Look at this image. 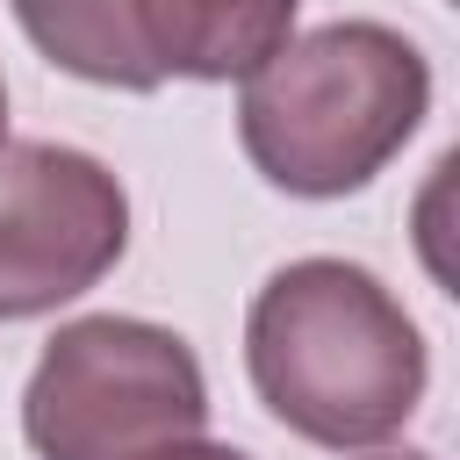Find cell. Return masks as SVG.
<instances>
[{
	"label": "cell",
	"instance_id": "1",
	"mask_svg": "<svg viewBox=\"0 0 460 460\" xmlns=\"http://www.w3.org/2000/svg\"><path fill=\"white\" fill-rule=\"evenodd\" d=\"M244 367L273 424L331 453H367L395 438L431 381L410 309L352 259L280 266L252 295Z\"/></svg>",
	"mask_w": 460,
	"mask_h": 460
},
{
	"label": "cell",
	"instance_id": "2",
	"mask_svg": "<svg viewBox=\"0 0 460 460\" xmlns=\"http://www.w3.org/2000/svg\"><path fill=\"white\" fill-rule=\"evenodd\" d=\"M431 115V65L388 22H323L288 36L237 93V137L259 180L302 201L359 194Z\"/></svg>",
	"mask_w": 460,
	"mask_h": 460
},
{
	"label": "cell",
	"instance_id": "3",
	"mask_svg": "<svg viewBox=\"0 0 460 460\" xmlns=\"http://www.w3.org/2000/svg\"><path fill=\"white\" fill-rule=\"evenodd\" d=\"M201 431V359L180 331L144 316L65 323L22 388V438L36 446V460H165Z\"/></svg>",
	"mask_w": 460,
	"mask_h": 460
},
{
	"label": "cell",
	"instance_id": "4",
	"mask_svg": "<svg viewBox=\"0 0 460 460\" xmlns=\"http://www.w3.org/2000/svg\"><path fill=\"white\" fill-rule=\"evenodd\" d=\"M129 244L122 180L72 144H0V323L50 316L115 273Z\"/></svg>",
	"mask_w": 460,
	"mask_h": 460
},
{
	"label": "cell",
	"instance_id": "5",
	"mask_svg": "<svg viewBox=\"0 0 460 460\" xmlns=\"http://www.w3.org/2000/svg\"><path fill=\"white\" fill-rule=\"evenodd\" d=\"M295 7L302 0H129L158 79H252L295 36Z\"/></svg>",
	"mask_w": 460,
	"mask_h": 460
},
{
	"label": "cell",
	"instance_id": "6",
	"mask_svg": "<svg viewBox=\"0 0 460 460\" xmlns=\"http://www.w3.org/2000/svg\"><path fill=\"white\" fill-rule=\"evenodd\" d=\"M14 22H22V36H29L58 72H72V79L122 86V93L165 86L158 65H151L144 43H137L129 0H14Z\"/></svg>",
	"mask_w": 460,
	"mask_h": 460
},
{
	"label": "cell",
	"instance_id": "7",
	"mask_svg": "<svg viewBox=\"0 0 460 460\" xmlns=\"http://www.w3.org/2000/svg\"><path fill=\"white\" fill-rule=\"evenodd\" d=\"M165 460H252V453H237V446H208V438H194V446H172Z\"/></svg>",
	"mask_w": 460,
	"mask_h": 460
},
{
	"label": "cell",
	"instance_id": "8",
	"mask_svg": "<svg viewBox=\"0 0 460 460\" xmlns=\"http://www.w3.org/2000/svg\"><path fill=\"white\" fill-rule=\"evenodd\" d=\"M374 460H431V453H374Z\"/></svg>",
	"mask_w": 460,
	"mask_h": 460
},
{
	"label": "cell",
	"instance_id": "9",
	"mask_svg": "<svg viewBox=\"0 0 460 460\" xmlns=\"http://www.w3.org/2000/svg\"><path fill=\"white\" fill-rule=\"evenodd\" d=\"M0 144H7V86H0Z\"/></svg>",
	"mask_w": 460,
	"mask_h": 460
}]
</instances>
